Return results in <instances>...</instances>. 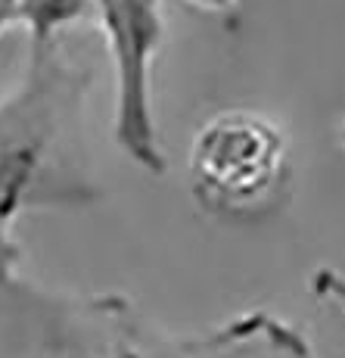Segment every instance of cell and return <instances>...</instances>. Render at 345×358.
Returning <instances> with one entry per match:
<instances>
[{"mask_svg": "<svg viewBox=\"0 0 345 358\" xmlns=\"http://www.w3.org/2000/svg\"><path fill=\"white\" fill-rule=\"evenodd\" d=\"M6 302L19 324V358H317L289 321L249 312L203 334H168L122 296L66 299L16 280Z\"/></svg>", "mask_w": 345, "mask_h": 358, "instance_id": "1", "label": "cell"}, {"mask_svg": "<svg viewBox=\"0 0 345 358\" xmlns=\"http://www.w3.org/2000/svg\"><path fill=\"white\" fill-rule=\"evenodd\" d=\"M94 66L66 38L29 47L22 78L0 97V231L10 237L25 212L96 196L81 150Z\"/></svg>", "mask_w": 345, "mask_h": 358, "instance_id": "2", "label": "cell"}, {"mask_svg": "<svg viewBox=\"0 0 345 358\" xmlns=\"http://www.w3.org/2000/svg\"><path fill=\"white\" fill-rule=\"evenodd\" d=\"M190 190L218 218H261L289 178L286 137L249 109L218 113L190 143Z\"/></svg>", "mask_w": 345, "mask_h": 358, "instance_id": "3", "label": "cell"}, {"mask_svg": "<svg viewBox=\"0 0 345 358\" xmlns=\"http://www.w3.org/2000/svg\"><path fill=\"white\" fill-rule=\"evenodd\" d=\"M115 78L112 134L119 150L149 175L165 171L153 113V63L162 44V0H94Z\"/></svg>", "mask_w": 345, "mask_h": 358, "instance_id": "4", "label": "cell"}, {"mask_svg": "<svg viewBox=\"0 0 345 358\" xmlns=\"http://www.w3.org/2000/svg\"><path fill=\"white\" fill-rule=\"evenodd\" d=\"M87 22H94V0H13V25L25 29L29 47L53 44Z\"/></svg>", "mask_w": 345, "mask_h": 358, "instance_id": "5", "label": "cell"}, {"mask_svg": "<svg viewBox=\"0 0 345 358\" xmlns=\"http://www.w3.org/2000/svg\"><path fill=\"white\" fill-rule=\"evenodd\" d=\"M13 265H16V243L10 234L0 231V287L13 280Z\"/></svg>", "mask_w": 345, "mask_h": 358, "instance_id": "6", "label": "cell"}, {"mask_svg": "<svg viewBox=\"0 0 345 358\" xmlns=\"http://www.w3.org/2000/svg\"><path fill=\"white\" fill-rule=\"evenodd\" d=\"M184 3H190L193 10L199 13H209V16H233L240 6V0H184Z\"/></svg>", "mask_w": 345, "mask_h": 358, "instance_id": "7", "label": "cell"}, {"mask_svg": "<svg viewBox=\"0 0 345 358\" xmlns=\"http://www.w3.org/2000/svg\"><path fill=\"white\" fill-rule=\"evenodd\" d=\"M13 25V0H0V34Z\"/></svg>", "mask_w": 345, "mask_h": 358, "instance_id": "8", "label": "cell"}]
</instances>
